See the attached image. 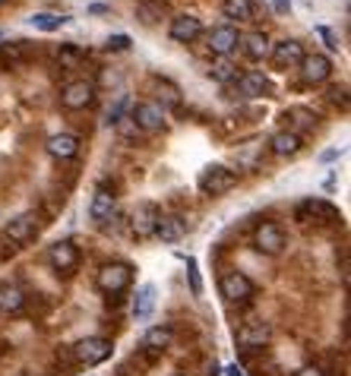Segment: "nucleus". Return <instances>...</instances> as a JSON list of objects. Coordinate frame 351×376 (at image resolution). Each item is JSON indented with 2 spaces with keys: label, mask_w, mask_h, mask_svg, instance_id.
<instances>
[{
  "label": "nucleus",
  "mask_w": 351,
  "mask_h": 376,
  "mask_svg": "<svg viewBox=\"0 0 351 376\" xmlns=\"http://www.w3.org/2000/svg\"><path fill=\"white\" fill-rule=\"evenodd\" d=\"M269 336H272L269 322L250 320V322H244V326L237 329V345H241L244 351H256V348H263V345H269Z\"/></svg>",
  "instance_id": "16"
},
{
  "label": "nucleus",
  "mask_w": 351,
  "mask_h": 376,
  "mask_svg": "<svg viewBox=\"0 0 351 376\" xmlns=\"http://www.w3.org/2000/svg\"><path fill=\"white\" fill-rule=\"evenodd\" d=\"M168 35H171V41H178V45H193V41L203 35V22L196 19L193 13H180V16H174L171 19Z\"/></svg>",
  "instance_id": "15"
},
{
  "label": "nucleus",
  "mask_w": 351,
  "mask_h": 376,
  "mask_svg": "<svg viewBox=\"0 0 351 376\" xmlns=\"http://www.w3.org/2000/svg\"><path fill=\"white\" fill-rule=\"evenodd\" d=\"M136 13H139V19H143V22H155V19H159V16H155V10H152L149 3H139Z\"/></svg>",
  "instance_id": "37"
},
{
  "label": "nucleus",
  "mask_w": 351,
  "mask_h": 376,
  "mask_svg": "<svg viewBox=\"0 0 351 376\" xmlns=\"http://www.w3.org/2000/svg\"><path fill=\"white\" fill-rule=\"evenodd\" d=\"M276 10H279V13H288V10H291V0H276Z\"/></svg>",
  "instance_id": "40"
},
{
  "label": "nucleus",
  "mask_w": 351,
  "mask_h": 376,
  "mask_svg": "<svg viewBox=\"0 0 351 376\" xmlns=\"http://www.w3.org/2000/svg\"><path fill=\"white\" fill-rule=\"evenodd\" d=\"M304 45L297 38H282L276 41V45H269V57H272V63H276L279 70H295L297 63L304 61Z\"/></svg>",
  "instance_id": "11"
},
{
  "label": "nucleus",
  "mask_w": 351,
  "mask_h": 376,
  "mask_svg": "<svg viewBox=\"0 0 351 376\" xmlns=\"http://www.w3.org/2000/svg\"><path fill=\"white\" fill-rule=\"evenodd\" d=\"M221 13H225V19L234 22H254L256 7L254 0H221Z\"/></svg>",
  "instance_id": "23"
},
{
  "label": "nucleus",
  "mask_w": 351,
  "mask_h": 376,
  "mask_svg": "<svg viewBox=\"0 0 351 376\" xmlns=\"http://www.w3.org/2000/svg\"><path fill=\"white\" fill-rule=\"evenodd\" d=\"M130 120H133V127H136V130L159 133V130H165L168 114H165V108H162L159 102H139V104H133Z\"/></svg>",
  "instance_id": "4"
},
{
  "label": "nucleus",
  "mask_w": 351,
  "mask_h": 376,
  "mask_svg": "<svg viewBox=\"0 0 351 376\" xmlns=\"http://www.w3.org/2000/svg\"><path fill=\"white\" fill-rule=\"evenodd\" d=\"M104 48L114 51V54H120V51L130 48V38H127V35H111V38L104 41Z\"/></svg>",
  "instance_id": "34"
},
{
  "label": "nucleus",
  "mask_w": 351,
  "mask_h": 376,
  "mask_svg": "<svg viewBox=\"0 0 351 376\" xmlns=\"http://www.w3.org/2000/svg\"><path fill=\"white\" fill-rule=\"evenodd\" d=\"M0 41H3V32H0Z\"/></svg>",
  "instance_id": "43"
},
{
  "label": "nucleus",
  "mask_w": 351,
  "mask_h": 376,
  "mask_svg": "<svg viewBox=\"0 0 351 376\" xmlns=\"http://www.w3.org/2000/svg\"><path fill=\"white\" fill-rule=\"evenodd\" d=\"M254 246L260 250V253L266 256H276L285 250V231L282 225H276V221H260L254 231Z\"/></svg>",
  "instance_id": "9"
},
{
  "label": "nucleus",
  "mask_w": 351,
  "mask_h": 376,
  "mask_svg": "<svg viewBox=\"0 0 351 376\" xmlns=\"http://www.w3.org/2000/svg\"><path fill=\"white\" fill-rule=\"evenodd\" d=\"M269 149H272V155H279V158H291V155L301 152V136L291 133V130H279L276 136L269 139Z\"/></svg>",
  "instance_id": "21"
},
{
  "label": "nucleus",
  "mask_w": 351,
  "mask_h": 376,
  "mask_svg": "<svg viewBox=\"0 0 351 376\" xmlns=\"http://www.w3.org/2000/svg\"><path fill=\"white\" fill-rule=\"evenodd\" d=\"M133 281V266H127V263H108V266L98 269L95 275V285L102 295H124L127 288H130Z\"/></svg>",
  "instance_id": "2"
},
{
  "label": "nucleus",
  "mask_w": 351,
  "mask_h": 376,
  "mask_svg": "<svg viewBox=\"0 0 351 376\" xmlns=\"http://www.w3.org/2000/svg\"><path fill=\"white\" fill-rule=\"evenodd\" d=\"M124 108H127V98H117V104L114 108H108V114H104V120L114 127V123H120V114H124Z\"/></svg>",
  "instance_id": "35"
},
{
  "label": "nucleus",
  "mask_w": 351,
  "mask_h": 376,
  "mask_svg": "<svg viewBox=\"0 0 351 376\" xmlns=\"http://www.w3.org/2000/svg\"><path fill=\"white\" fill-rule=\"evenodd\" d=\"M159 219H162V212H159V205H155V203L136 205V209H133V215H130V231H133V237H136V240L155 237V225H159Z\"/></svg>",
  "instance_id": "8"
},
{
  "label": "nucleus",
  "mask_w": 351,
  "mask_h": 376,
  "mask_svg": "<svg viewBox=\"0 0 351 376\" xmlns=\"http://www.w3.org/2000/svg\"><path fill=\"white\" fill-rule=\"evenodd\" d=\"M317 35L326 41V48H332V51H338V38H336V32L332 29H326V26H317Z\"/></svg>",
  "instance_id": "36"
},
{
  "label": "nucleus",
  "mask_w": 351,
  "mask_h": 376,
  "mask_svg": "<svg viewBox=\"0 0 351 376\" xmlns=\"http://www.w3.org/2000/svg\"><path fill=\"white\" fill-rule=\"evenodd\" d=\"M291 376H323V370L320 367H301V370H295Z\"/></svg>",
  "instance_id": "38"
},
{
  "label": "nucleus",
  "mask_w": 351,
  "mask_h": 376,
  "mask_svg": "<svg viewBox=\"0 0 351 376\" xmlns=\"http://www.w3.org/2000/svg\"><path fill=\"white\" fill-rule=\"evenodd\" d=\"M329 95H332V102H336V104H342V108H345V104H348V98H345V89H332Z\"/></svg>",
  "instance_id": "39"
},
{
  "label": "nucleus",
  "mask_w": 351,
  "mask_h": 376,
  "mask_svg": "<svg viewBox=\"0 0 351 376\" xmlns=\"http://www.w3.org/2000/svg\"><path fill=\"white\" fill-rule=\"evenodd\" d=\"M0 3H3V0H0Z\"/></svg>",
  "instance_id": "44"
},
{
  "label": "nucleus",
  "mask_w": 351,
  "mask_h": 376,
  "mask_svg": "<svg viewBox=\"0 0 351 376\" xmlns=\"http://www.w3.org/2000/svg\"><path fill=\"white\" fill-rule=\"evenodd\" d=\"M187 234V221L180 215H162L159 225H155V237L165 240V244H178Z\"/></svg>",
  "instance_id": "20"
},
{
  "label": "nucleus",
  "mask_w": 351,
  "mask_h": 376,
  "mask_svg": "<svg viewBox=\"0 0 351 376\" xmlns=\"http://www.w3.org/2000/svg\"><path fill=\"white\" fill-rule=\"evenodd\" d=\"M209 76H212L215 82H231V79H237V67H234L228 57H219V61L209 67Z\"/></svg>",
  "instance_id": "32"
},
{
  "label": "nucleus",
  "mask_w": 351,
  "mask_h": 376,
  "mask_svg": "<svg viewBox=\"0 0 351 376\" xmlns=\"http://www.w3.org/2000/svg\"><path fill=\"white\" fill-rule=\"evenodd\" d=\"M171 326H152L149 332L143 336V348H149V351H165L168 345H171Z\"/></svg>",
  "instance_id": "28"
},
{
  "label": "nucleus",
  "mask_w": 351,
  "mask_h": 376,
  "mask_svg": "<svg viewBox=\"0 0 351 376\" xmlns=\"http://www.w3.org/2000/svg\"><path fill=\"white\" fill-rule=\"evenodd\" d=\"M26 57H29V45H26V41H13V45H3V41H0V63L16 67V63H22Z\"/></svg>",
  "instance_id": "30"
},
{
  "label": "nucleus",
  "mask_w": 351,
  "mask_h": 376,
  "mask_svg": "<svg viewBox=\"0 0 351 376\" xmlns=\"http://www.w3.org/2000/svg\"><path fill=\"white\" fill-rule=\"evenodd\" d=\"M117 209V196L111 187H98L95 193H92V203H89V215L92 221H108L111 215H114Z\"/></svg>",
  "instance_id": "17"
},
{
  "label": "nucleus",
  "mask_w": 351,
  "mask_h": 376,
  "mask_svg": "<svg viewBox=\"0 0 351 376\" xmlns=\"http://www.w3.org/2000/svg\"><path fill=\"white\" fill-rule=\"evenodd\" d=\"M297 70H301V79L304 82L320 86V82H326L332 76V61L326 54H304V61L297 63Z\"/></svg>",
  "instance_id": "14"
},
{
  "label": "nucleus",
  "mask_w": 351,
  "mask_h": 376,
  "mask_svg": "<svg viewBox=\"0 0 351 376\" xmlns=\"http://www.w3.org/2000/svg\"><path fill=\"white\" fill-rule=\"evenodd\" d=\"M237 92H241V98H263L269 92V79L260 70H247L237 76Z\"/></svg>",
  "instance_id": "19"
},
{
  "label": "nucleus",
  "mask_w": 351,
  "mask_h": 376,
  "mask_svg": "<svg viewBox=\"0 0 351 376\" xmlns=\"http://www.w3.org/2000/svg\"><path fill=\"white\" fill-rule=\"evenodd\" d=\"M48 263H51V269L61 275L76 272V266H79V246H76L73 240H57L48 250Z\"/></svg>",
  "instance_id": "12"
},
{
  "label": "nucleus",
  "mask_w": 351,
  "mask_h": 376,
  "mask_svg": "<svg viewBox=\"0 0 351 376\" xmlns=\"http://www.w3.org/2000/svg\"><path fill=\"white\" fill-rule=\"evenodd\" d=\"M206 48L212 51L215 57H231L234 51L241 48V32H237V29L234 26H215L212 32L206 35Z\"/></svg>",
  "instance_id": "10"
},
{
  "label": "nucleus",
  "mask_w": 351,
  "mask_h": 376,
  "mask_svg": "<svg viewBox=\"0 0 351 376\" xmlns=\"http://www.w3.org/2000/svg\"><path fill=\"white\" fill-rule=\"evenodd\" d=\"M48 155L57 162H70V158L79 155V136L76 133H54L48 139Z\"/></svg>",
  "instance_id": "18"
},
{
  "label": "nucleus",
  "mask_w": 351,
  "mask_h": 376,
  "mask_svg": "<svg viewBox=\"0 0 351 376\" xmlns=\"http://www.w3.org/2000/svg\"><path fill=\"white\" fill-rule=\"evenodd\" d=\"M73 354L83 367H95V363H104L111 354H114V345H111V338L89 336V338H83V342H76Z\"/></svg>",
  "instance_id": "5"
},
{
  "label": "nucleus",
  "mask_w": 351,
  "mask_h": 376,
  "mask_svg": "<svg viewBox=\"0 0 351 376\" xmlns=\"http://www.w3.org/2000/svg\"><path fill=\"white\" fill-rule=\"evenodd\" d=\"M187 275H190V291L200 297L203 295V281H200V269H196V260H193V256L187 260Z\"/></svg>",
  "instance_id": "33"
},
{
  "label": "nucleus",
  "mask_w": 351,
  "mask_h": 376,
  "mask_svg": "<svg viewBox=\"0 0 351 376\" xmlns=\"http://www.w3.org/2000/svg\"><path fill=\"white\" fill-rule=\"evenodd\" d=\"M285 120H291L288 130L297 133V136H301V130H313V127H317V114L307 108H288L285 111Z\"/></svg>",
  "instance_id": "27"
},
{
  "label": "nucleus",
  "mask_w": 351,
  "mask_h": 376,
  "mask_svg": "<svg viewBox=\"0 0 351 376\" xmlns=\"http://www.w3.org/2000/svg\"><path fill=\"white\" fill-rule=\"evenodd\" d=\"M152 89H155V102H159L162 108H180V89L171 79L155 76V79H152Z\"/></svg>",
  "instance_id": "22"
},
{
  "label": "nucleus",
  "mask_w": 351,
  "mask_h": 376,
  "mask_svg": "<svg viewBox=\"0 0 351 376\" xmlns=\"http://www.w3.org/2000/svg\"><path fill=\"white\" fill-rule=\"evenodd\" d=\"M219 295L225 297V304H231V307H241V304H247L250 297L256 295V285L244 272H237V269H228V272H221V279H219Z\"/></svg>",
  "instance_id": "1"
},
{
  "label": "nucleus",
  "mask_w": 351,
  "mask_h": 376,
  "mask_svg": "<svg viewBox=\"0 0 351 376\" xmlns=\"http://www.w3.org/2000/svg\"><path fill=\"white\" fill-rule=\"evenodd\" d=\"M3 237H7L13 246L32 244V240L38 237V215H35V212L16 215L13 221H7V228H3Z\"/></svg>",
  "instance_id": "7"
},
{
  "label": "nucleus",
  "mask_w": 351,
  "mask_h": 376,
  "mask_svg": "<svg viewBox=\"0 0 351 376\" xmlns=\"http://www.w3.org/2000/svg\"><path fill=\"white\" fill-rule=\"evenodd\" d=\"M92 102H95V82H89V79H73L61 89L63 111H86Z\"/></svg>",
  "instance_id": "6"
},
{
  "label": "nucleus",
  "mask_w": 351,
  "mask_h": 376,
  "mask_svg": "<svg viewBox=\"0 0 351 376\" xmlns=\"http://www.w3.org/2000/svg\"><path fill=\"white\" fill-rule=\"evenodd\" d=\"M26 307V291L20 285H0V313H20Z\"/></svg>",
  "instance_id": "24"
},
{
  "label": "nucleus",
  "mask_w": 351,
  "mask_h": 376,
  "mask_svg": "<svg viewBox=\"0 0 351 376\" xmlns=\"http://www.w3.org/2000/svg\"><path fill=\"white\" fill-rule=\"evenodd\" d=\"M225 373H228V376H244V373H241V367H237V363H234V367H228Z\"/></svg>",
  "instance_id": "41"
},
{
  "label": "nucleus",
  "mask_w": 351,
  "mask_h": 376,
  "mask_svg": "<svg viewBox=\"0 0 351 376\" xmlns=\"http://www.w3.org/2000/svg\"><path fill=\"white\" fill-rule=\"evenodd\" d=\"M20 376H35V373H20Z\"/></svg>",
  "instance_id": "42"
},
{
  "label": "nucleus",
  "mask_w": 351,
  "mask_h": 376,
  "mask_svg": "<svg viewBox=\"0 0 351 376\" xmlns=\"http://www.w3.org/2000/svg\"><path fill=\"white\" fill-rule=\"evenodd\" d=\"M155 285H143L133 297V320H149L152 310H155Z\"/></svg>",
  "instance_id": "25"
},
{
  "label": "nucleus",
  "mask_w": 351,
  "mask_h": 376,
  "mask_svg": "<svg viewBox=\"0 0 351 376\" xmlns=\"http://www.w3.org/2000/svg\"><path fill=\"white\" fill-rule=\"evenodd\" d=\"M241 48H244V54H247L250 61H263V57H269V38H266V32H247V35H241Z\"/></svg>",
  "instance_id": "26"
},
{
  "label": "nucleus",
  "mask_w": 351,
  "mask_h": 376,
  "mask_svg": "<svg viewBox=\"0 0 351 376\" xmlns=\"http://www.w3.org/2000/svg\"><path fill=\"white\" fill-rule=\"evenodd\" d=\"M234 187H237V174L231 168H225V164H209V168L200 171V190L206 196H225Z\"/></svg>",
  "instance_id": "3"
},
{
  "label": "nucleus",
  "mask_w": 351,
  "mask_h": 376,
  "mask_svg": "<svg viewBox=\"0 0 351 376\" xmlns=\"http://www.w3.org/2000/svg\"><path fill=\"white\" fill-rule=\"evenodd\" d=\"M297 219L301 221H320V225H336V221H342V215H338V209L332 203H326V199H304L301 205H297Z\"/></svg>",
  "instance_id": "13"
},
{
  "label": "nucleus",
  "mask_w": 351,
  "mask_h": 376,
  "mask_svg": "<svg viewBox=\"0 0 351 376\" xmlns=\"http://www.w3.org/2000/svg\"><path fill=\"white\" fill-rule=\"evenodd\" d=\"M83 61H86V51L76 48V45H61V48H57V63H61V70H76Z\"/></svg>",
  "instance_id": "31"
},
{
  "label": "nucleus",
  "mask_w": 351,
  "mask_h": 376,
  "mask_svg": "<svg viewBox=\"0 0 351 376\" xmlns=\"http://www.w3.org/2000/svg\"><path fill=\"white\" fill-rule=\"evenodd\" d=\"M29 22H32V29H38V32H57V29H63L70 22V16H63V13H32Z\"/></svg>",
  "instance_id": "29"
}]
</instances>
